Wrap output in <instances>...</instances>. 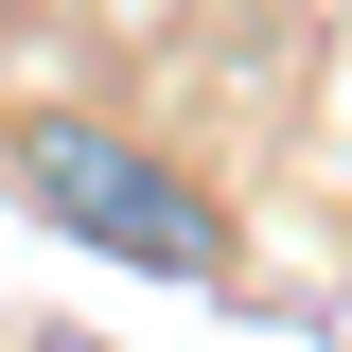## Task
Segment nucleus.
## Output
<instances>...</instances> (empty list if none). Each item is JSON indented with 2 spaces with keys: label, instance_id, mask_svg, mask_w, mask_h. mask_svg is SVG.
<instances>
[{
  "label": "nucleus",
  "instance_id": "2",
  "mask_svg": "<svg viewBox=\"0 0 352 352\" xmlns=\"http://www.w3.org/2000/svg\"><path fill=\"white\" fill-rule=\"evenodd\" d=\"M53 352H106V335H53Z\"/></svg>",
  "mask_w": 352,
  "mask_h": 352
},
{
  "label": "nucleus",
  "instance_id": "1",
  "mask_svg": "<svg viewBox=\"0 0 352 352\" xmlns=\"http://www.w3.org/2000/svg\"><path fill=\"white\" fill-rule=\"evenodd\" d=\"M18 176H36V212L71 229V247H106V264H159V282H229V212H212V194L159 159V141L36 124V141H18Z\"/></svg>",
  "mask_w": 352,
  "mask_h": 352
}]
</instances>
